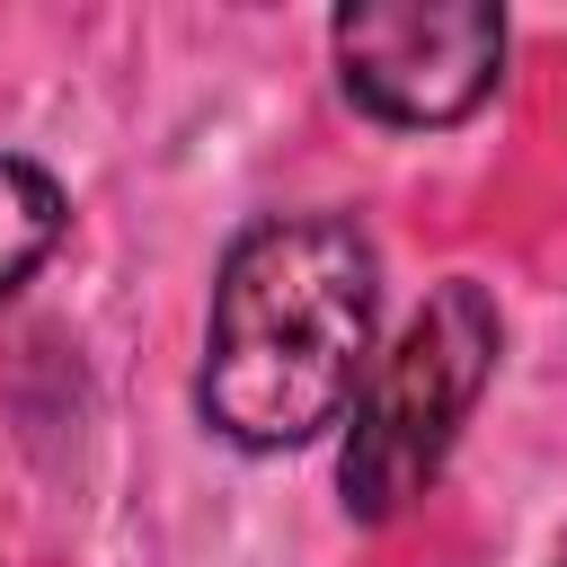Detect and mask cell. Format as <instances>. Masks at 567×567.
<instances>
[{"mask_svg":"<svg viewBox=\"0 0 567 567\" xmlns=\"http://www.w3.org/2000/svg\"><path fill=\"white\" fill-rule=\"evenodd\" d=\"M381 319V248L346 213H266L230 239L204 310L195 408L239 452H301L354 416Z\"/></svg>","mask_w":567,"mask_h":567,"instance_id":"1","label":"cell"},{"mask_svg":"<svg viewBox=\"0 0 567 567\" xmlns=\"http://www.w3.org/2000/svg\"><path fill=\"white\" fill-rule=\"evenodd\" d=\"M496 354H505V319H496L487 284L452 275L416 301L399 346L372 363V381L354 399V425H346V452H337V487H346L354 523H390L434 487L470 408L496 381Z\"/></svg>","mask_w":567,"mask_h":567,"instance_id":"2","label":"cell"},{"mask_svg":"<svg viewBox=\"0 0 567 567\" xmlns=\"http://www.w3.org/2000/svg\"><path fill=\"white\" fill-rule=\"evenodd\" d=\"M337 80L372 124L443 133L505 80V9L487 0H354L328 18Z\"/></svg>","mask_w":567,"mask_h":567,"instance_id":"3","label":"cell"},{"mask_svg":"<svg viewBox=\"0 0 567 567\" xmlns=\"http://www.w3.org/2000/svg\"><path fill=\"white\" fill-rule=\"evenodd\" d=\"M62 230H71L62 177L35 168V159H18V151H0V301L44 275V257L62 248Z\"/></svg>","mask_w":567,"mask_h":567,"instance_id":"4","label":"cell"},{"mask_svg":"<svg viewBox=\"0 0 567 567\" xmlns=\"http://www.w3.org/2000/svg\"><path fill=\"white\" fill-rule=\"evenodd\" d=\"M549 567H567V540H558V558H549Z\"/></svg>","mask_w":567,"mask_h":567,"instance_id":"5","label":"cell"}]
</instances>
